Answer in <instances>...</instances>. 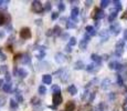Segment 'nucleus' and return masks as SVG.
<instances>
[{
  "instance_id": "1",
  "label": "nucleus",
  "mask_w": 127,
  "mask_h": 111,
  "mask_svg": "<svg viewBox=\"0 0 127 111\" xmlns=\"http://www.w3.org/2000/svg\"><path fill=\"white\" fill-rule=\"evenodd\" d=\"M105 17V13L102 9H98V8H95L92 12V18L95 19V20H99V19H103Z\"/></svg>"
},
{
  "instance_id": "2",
  "label": "nucleus",
  "mask_w": 127,
  "mask_h": 111,
  "mask_svg": "<svg viewBox=\"0 0 127 111\" xmlns=\"http://www.w3.org/2000/svg\"><path fill=\"white\" fill-rule=\"evenodd\" d=\"M31 37H32V33H31V30L30 28H28V27H26V28H22L20 30V38L21 39H30Z\"/></svg>"
},
{
  "instance_id": "3",
  "label": "nucleus",
  "mask_w": 127,
  "mask_h": 111,
  "mask_svg": "<svg viewBox=\"0 0 127 111\" xmlns=\"http://www.w3.org/2000/svg\"><path fill=\"white\" fill-rule=\"evenodd\" d=\"M122 31V28H121V24L119 23H117V22H115V23H112L111 24V27H109V32L111 33H113L114 36H117L119 32Z\"/></svg>"
},
{
  "instance_id": "4",
  "label": "nucleus",
  "mask_w": 127,
  "mask_h": 111,
  "mask_svg": "<svg viewBox=\"0 0 127 111\" xmlns=\"http://www.w3.org/2000/svg\"><path fill=\"white\" fill-rule=\"evenodd\" d=\"M32 10L35 12V13H41L43 10H44V8H43L42 3H41L40 1H33L32 2Z\"/></svg>"
},
{
  "instance_id": "5",
  "label": "nucleus",
  "mask_w": 127,
  "mask_h": 111,
  "mask_svg": "<svg viewBox=\"0 0 127 111\" xmlns=\"http://www.w3.org/2000/svg\"><path fill=\"white\" fill-rule=\"evenodd\" d=\"M59 73H60V76H59V78H60V80L62 81V82H66L67 79L70 78V73L67 70H65V69H61L60 71H58Z\"/></svg>"
},
{
  "instance_id": "6",
  "label": "nucleus",
  "mask_w": 127,
  "mask_h": 111,
  "mask_svg": "<svg viewBox=\"0 0 127 111\" xmlns=\"http://www.w3.org/2000/svg\"><path fill=\"white\" fill-rule=\"evenodd\" d=\"M10 16H9L8 13H3L2 11H0V26H2V24H4V22H7V23H10Z\"/></svg>"
},
{
  "instance_id": "7",
  "label": "nucleus",
  "mask_w": 127,
  "mask_h": 111,
  "mask_svg": "<svg viewBox=\"0 0 127 111\" xmlns=\"http://www.w3.org/2000/svg\"><path fill=\"white\" fill-rule=\"evenodd\" d=\"M62 96H61V93H54L53 95V97H52V102H53V106H59V105H61L62 103Z\"/></svg>"
},
{
  "instance_id": "8",
  "label": "nucleus",
  "mask_w": 127,
  "mask_h": 111,
  "mask_svg": "<svg viewBox=\"0 0 127 111\" xmlns=\"http://www.w3.org/2000/svg\"><path fill=\"white\" fill-rule=\"evenodd\" d=\"M108 67L112 70H122L124 66L121 65L119 62H117V61H111V62L108 63Z\"/></svg>"
},
{
  "instance_id": "9",
  "label": "nucleus",
  "mask_w": 127,
  "mask_h": 111,
  "mask_svg": "<svg viewBox=\"0 0 127 111\" xmlns=\"http://www.w3.org/2000/svg\"><path fill=\"white\" fill-rule=\"evenodd\" d=\"M90 41V36L89 34H85L84 37H83V39L81 40V42H80V48L82 49V50H85L87 47V43H89Z\"/></svg>"
},
{
  "instance_id": "10",
  "label": "nucleus",
  "mask_w": 127,
  "mask_h": 111,
  "mask_svg": "<svg viewBox=\"0 0 127 111\" xmlns=\"http://www.w3.org/2000/svg\"><path fill=\"white\" fill-rule=\"evenodd\" d=\"M99 37H101V40L102 41H107L109 38V30H101L99 31Z\"/></svg>"
},
{
  "instance_id": "11",
  "label": "nucleus",
  "mask_w": 127,
  "mask_h": 111,
  "mask_svg": "<svg viewBox=\"0 0 127 111\" xmlns=\"http://www.w3.org/2000/svg\"><path fill=\"white\" fill-rule=\"evenodd\" d=\"M111 85H112V81L109 80L108 78H105L101 83V88L103 89V90H107V89L111 87Z\"/></svg>"
},
{
  "instance_id": "12",
  "label": "nucleus",
  "mask_w": 127,
  "mask_h": 111,
  "mask_svg": "<svg viewBox=\"0 0 127 111\" xmlns=\"http://www.w3.org/2000/svg\"><path fill=\"white\" fill-rule=\"evenodd\" d=\"M80 14V9L77 8V7H75V8L72 9V11H71V19H72L73 21H75L77 19V17H79Z\"/></svg>"
},
{
  "instance_id": "13",
  "label": "nucleus",
  "mask_w": 127,
  "mask_h": 111,
  "mask_svg": "<svg viewBox=\"0 0 127 111\" xmlns=\"http://www.w3.org/2000/svg\"><path fill=\"white\" fill-rule=\"evenodd\" d=\"M55 61H57L58 63H63L64 62L66 59H65V57H64V55L63 53H61V52H58V53H55Z\"/></svg>"
},
{
  "instance_id": "14",
  "label": "nucleus",
  "mask_w": 127,
  "mask_h": 111,
  "mask_svg": "<svg viewBox=\"0 0 127 111\" xmlns=\"http://www.w3.org/2000/svg\"><path fill=\"white\" fill-rule=\"evenodd\" d=\"M75 103L74 101H67V103L65 105V111H74L75 110Z\"/></svg>"
},
{
  "instance_id": "15",
  "label": "nucleus",
  "mask_w": 127,
  "mask_h": 111,
  "mask_svg": "<svg viewBox=\"0 0 127 111\" xmlns=\"http://www.w3.org/2000/svg\"><path fill=\"white\" fill-rule=\"evenodd\" d=\"M42 81L44 85H51V82H52V76L51 75H43Z\"/></svg>"
},
{
  "instance_id": "16",
  "label": "nucleus",
  "mask_w": 127,
  "mask_h": 111,
  "mask_svg": "<svg viewBox=\"0 0 127 111\" xmlns=\"http://www.w3.org/2000/svg\"><path fill=\"white\" fill-rule=\"evenodd\" d=\"M91 59L93 61H94V62H96L97 65H101V62H102V57H99L98 55H96V53H92L91 55Z\"/></svg>"
},
{
  "instance_id": "17",
  "label": "nucleus",
  "mask_w": 127,
  "mask_h": 111,
  "mask_svg": "<svg viewBox=\"0 0 127 111\" xmlns=\"http://www.w3.org/2000/svg\"><path fill=\"white\" fill-rule=\"evenodd\" d=\"M67 92H69L70 95H72V96L76 95L77 93V88L75 87L74 85H70L69 87H67Z\"/></svg>"
},
{
  "instance_id": "18",
  "label": "nucleus",
  "mask_w": 127,
  "mask_h": 111,
  "mask_svg": "<svg viewBox=\"0 0 127 111\" xmlns=\"http://www.w3.org/2000/svg\"><path fill=\"white\" fill-rule=\"evenodd\" d=\"M21 62L24 63V65H29V63L31 62V58L30 56L28 55V53H24L22 56V58H21Z\"/></svg>"
},
{
  "instance_id": "19",
  "label": "nucleus",
  "mask_w": 127,
  "mask_h": 111,
  "mask_svg": "<svg viewBox=\"0 0 127 111\" xmlns=\"http://www.w3.org/2000/svg\"><path fill=\"white\" fill-rule=\"evenodd\" d=\"M85 67H86V66H84L83 61H81V60L76 61V62L74 63V69H75V70H81V69H84Z\"/></svg>"
},
{
  "instance_id": "20",
  "label": "nucleus",
  "mask_w": 127,
  "mask_h": 111,
  "mask_svg": "<svg viewBox=\"0 0 127 111\" xmlns=\"http://www.w3.org/2000/svg\"><path fill=\"white\" fill-rule=\"evenodd\" d=\"M18 76L20 78H26L27 76H28V71L24 70V69H22V68H20L18 70Z\"/></svg>"
},
{
  "instance_id": "21",
  "label": "nucleus",
  "mask_w": 127,
  "mask_h": 111,
  "mask_svg": "<svg viewBox=\"0 0 127 111\" xmlns=\"http://www.w3.org/2000/svg\"><path fill=\"white\" fill-rule=\"evenodd\" d=\"M11 87H12V85H11V82H7V83H4L3 85V87H2V90L4 91V92H10L11 91Z\"/></svg>"
},
{
  "instance_id": "22",
  "label": "nucleus",
  "mask_w": 127,
  "mask_h": 111,
  "mask_svg": "<svg viewBox=\"0 0 127 111\" xmlns=\"http://www.w3.org/2000/svg\"><path fill=\"white\" fill-rule=\"evenodd\" d=\"M86 32L90 33V36H95V34H96V30L94 29V27L87 26V27H86Z\"/></svg>"
},
{
  "instance_id": "23",
  "label": "nucleus",
  "mask_w": 127,
  "mask_h": 111,
  "mask_svg": "<svg viewBox=\"0 0 127 111\" xmlns=\"http://www.w3.org/2000/svg\"><path fill=\"white\" fill-rule=\"evenodd\" d=\"M77 111H92V106L91 105H85V106H81L79 108Z\"/></svg>"
},
{
  "instance_id": "24",
  "label": "nucleus",
  "mask_w": 127,
  "mask_h": 111,
  "mask_svg": "<svg viewBox=\"0 0 127 111\" xmlns=\"http://www.w3.org/2000/svg\"><path fill=\"white\" fill-rule=\"evenodd\" d=\"M53 33H54V36H60L62 33V28L60 26H55L53 28Z\"/></svg>"
},
{
  "instance_id": "25",
  "label": "nucleus",
  "mask_w": 127,
  "mask_h": 111,
  "mask_svg": "<svg viewBox=\"0 0 127 111\" xmlns=\"http://www.w3.org/2000/svg\"><path fill=\"white\" fill-rule=\"evenodd\" d=\"M116 17H117V11H112L111 14L108 16V21L109 22H113L116 19Z\"/></svg>"
},
{
  "instance_id": "26",
  "label": "nucleus",
  "mask_w": 127,
  "mask_h": 111,
  "mask_svg": "<svg viewBox=\"0 0 127 111\" xmlns=\"http://www.w3.org/2000/svg\"><path fill=\"white\" fill-rule=\"evenodd\" d=\"M113 3H114V7H115V9L117 11L122 10V2L121 1H118V0H114Z\"/></svg>"
},
{
  "instance_id": "27",
  "label": "nucleus",
  "mask_w": 127,
  "mask_h": 111,
  "mask_svg": "<svg viewBox=\"0 0 127 111\" xmlns=\"http://www.w3.org/2000/svg\"><path fill=\"white\" fill-rule=\"evenodd\" d=\"M75 23H74V21L72 20V19H70V20H67L66 21V29H73V28H75Z\"/></svg>"
},
{
  "instance_id": "28",
  "label": "nucleus",
  "mask_w": 127,
  "mask_h": 111,
  "mask_svg": "<svg viewBox=\"0 0 127 111\" xmlns=\"http://www.w3.org/2000/svg\"><path fill=\"white\" fill-rule=\"evenodd\" d=\"M0 73H1V75H4V76H6L7 73H8V66L2 65L1 67H0Z\"/></svg>"
},
{
  "instance_id": "29",
  "label": "nucleus",
  "mask_w": 127,
  "mask_h": 111,
  "mask_svg": "<svg viewBox=\"0 0 127 111\" xmlns=\"http://www.w3.org/2000/svg\"><path fill=\"white\" fill-rule=\"evenodd\" d=\"M14 95H16V101L17 102H22L23 101V98H22V96H21V93L19 92V91H14Z\"/></svg>"
},
{
  "instance_id": "30",
  "label": "nucleus",
  "mask_w": 127,
  "mask_h": 111,
  "mask_svg": "<svg viewBox=\"0 0 127 111\" xmlns=\"http://www.w3.org/2000/svg\"><path fill=\"white\" fill-rule=\"evenodd\" d=\"M51 90H52L54 93H61L60 86H58V85H53L52 87H51Z\"/></svg>"
},
{
  "instance_id": "31",
  "label": "nucleus",
  "mask_w": 127,
  "mask_h": 111,
  "mask_svg": "<svg viewBox=\"0 0 127 111\" xmlns=\"http://www.w3.org/2000/svg\"><path fill=\"white\" fill-rule=\"evenodd\" d=\"M18 107H19L18 102H17L14 99H11L10 100V108H11V109H18Z\"/></svg>"
},
{
  "instance_id": "32",
  "label": "nucleus",
  "mask_w": 127,
  "mask_h": 111,
  "mask_svg": "<svg viewBox=\"0 0 127 111\" xmlns=\"http://www.w3.org/2000/svg\"><path fill=\"white\" fill-rule=\"evenodd\" d=\"M40 102H41V100L39 99V98H36V97H33L32 99H31V103H32L33 106H39L40 105Z\"/></svg>"
},
{
  "instance_id": "33",
  "label": "nucleus",
  "mask_w": 127,
  "mask_h": 111,
  "mask_svg": "<svg viewBox=\"0 0 127 111\" xmlns=\"http://www.w3.org/2000/svg\"><path fill=\"white\" fill-rule=\"evenodd\" d=\"M124 46H125V41L119 40L118 42L116 43V49H124Z\"/></svg>"
},
{
  "instance_id": "34",
  "label": "nucleus",
  "mask_w": 127,
  "mask_h": 111,
  "mask_svg": "<svg viewBox=\"0 0 127 111\" xmlns=\"http://www.w3.org/2000/svg\"><path fill=\"white\" fill-rule=\"evenodd\" d=\"M38 91H39V93H40V95H45V92H46V88H45V86H42V85H41L40 87H39Z\"/></svg>"
},
{
  "instance_id": "35",
  "label": "nucleus",
  "mask_w": 127,
  "mask_h": 111,
  "mask_svg": "<svg viewBox=\"0 0 127 111\" xmlns=\"http://www.w3.org/2000/svg\"><path fill=\"white\" fill-rule=\"evenodd\" d=\"M45 57V52L44 51H39L38 53H36V58L39 59V60H41V59H43Z\"/></svg>"
},
{
  "instance_id": "36",
  "label": "nucleus",
  "mask_w": 127,
  "mask_h": 111,
  "mask_svg": "<svg viewBox=\"0 0 127 111\" xmlns=\"http://www.w3.org/2000/svg\"><path fill=\"white\" fill-rule=\"evenodd\" d=\"M109 4V1L108 0H102L101 1V8H107Z\"/></svg>"
},
{
  "instance_id": "37",
  "label": "nucleus",
  "mask_w": 127,
  "mask_h": 111,
  "mask_svg": "<svg viewBox=\"0 0 127 111\" xmlns=\"http://www.w3.org/2000/svg\"><path fill=\"white\" fill-rule=\"evenodd\" d=\"M75 44H76V39H75L74 37H71L69 40V46L73 47V46H75Z\"/></svg>"
},
{
  "instance_id": "38",
  "label": "nucleus",
  "mask_w": 127,
  "mask_h": 111,
  "mask_svg": "<svg viewBox=\"0 0 127 111\" xmlns=\"http://www.w3.org/2000/svg\"><path fill=\"white\" fill-rule=\"evenodd\" d=\"M58 8H59V10H60V11H64V9H65L64 2H63V1H60V2H59V4H58Z\"/></svg>"
},
{
  "instance_id": "39",
  "label": "nucleus",
  "mask_w": 127,
  "mask_h": 111,
  "mask_svg": "<svg viewBox=\"0 0 127 111\" xmlns=\"http://www.w3.org/2000/svg\"><path fill=\"white\" fill-rule=\"evenodd\" d=\"M51 9H52V4H51V2H46L45 3V7H44V10L45 11H51Z\"/></svg>"
},
{
  "instance_id": "40",
  "label": "nucleus",
  "mask_w": 127,
  "mask_h": 111,
  "mask_svg": "<svg viewBox=\"0 0 127 111\" xmlns=\"http://www.w3.org/2000/svg\"><path fill=\"white\" fill-rule=\"evenodd\" d=\"M117 83H118L119 86H123V83H124L123 78H122L121 75H117Z\"/></svg>"
},
{
  "instance_id": "41",
  "label": "nucleus",
  "mask_w": 127,
  "mask_h": 111,
  "mask_svg": "<svg viewBox=\"0 0 127 111\" xmlns=\"http://www.w3.org/2000/svg\"><path fill=\"white\" fill-rule=\"evenodd\" d=\"M105 108H106V107H105L104 102H101V103L98 105V108H97V109H98L99 111H104V110H105Z\"/></svg>"
},
{
  "instance_id": "42",
  "label": "nucleus",
  "mask_w": 127,
  "mask_h": 111,
  "mask_svg": "<svg viewBox=\"0 0 127 111\" xmlns=\"http://www.w3.org/2000/svg\"><path fill=\"white\" fill-rule=\"evenodd\" d=\"M9 3V1L6 0H0V7H7V4Z\"/></svg>"
},
{
  "instance_id": "43",
  "label": "nucleus",
  "mask_w": 127,
  "mask_h": 111,
  "mask_svg": "<svg viewBox=\"0 0 127 111\" xmlns=\"http://www.w3.org/2000/svg\"><path fill=\"white\" fill-rule=\"evenodd\" d=\"M85 69H86L87 71H93L94 70V65H87L85 67Z\"/></svg>"
},
{
  "instance_id": "44",
  "label": "nucleus",
  "mask_w": 127,
  "mask_h": 111,
  "mask_svg": "<svg viewBox=\"0 0 127 111\" xmlns=\"http://www.w3.org/2000/svg\"><path fill=\"white\" fill-rule=\"evenodd\" d=\"M58 17H59V13H58V12H52L51 19H52V20H55V19H58Z\"/></svg>"
},
{
  "instance_id": "45",
  "label": "nucleus",
  "mask_w": 127,
  "mask_h": 111,
  "mask_svg": "<svg viewBox=\"0 0 127 111\" xmlns=\"http://www.w3.org/2000/svg\"><path fill=\"white\" fill-rule=\"evenodd\" d=\"M4 103H6V98L0 96V107H1V106H3Z\"/></svg>"
},
{
  "instance_id": "46",
  "label": "nucleus",
  "mask_w": 127,
  "mask_h": 111,
  "mask_svg": "<svg viewBox=\"0 0 127 111\" xmlns=\"http://www.w3.org/2000/svg\"><path fill=\"white\" fill-rule=\"evenodd\" d=\"M22 56H23V55H21V53H18L17 56H14V62H16V61H18V60H20Z\"/></svg>"
},
{
  "instance_id": "47",
  "label": "nucleus",
  "mask_w": 127,
  "mask_h": 111,
  "mask_svg": "<svg viewBox=\"0 0 127 111\" xmlns=\"http://www.w3.org/2000/svg\"><path fill=\"white\" fill-rule=\"evenodd\" d=\"M95 98V92H92L91 96H90V99H89V102H93V100H94Z\"/></svg>"
},
{
  "instance_id": "48",
  "label": "nucleus",
  "mask_w": 127,
  "mask_h": 111,
  "mask_svg": "<svg viewBox=\"0 0 127 111\" xmlns=\"http://www.w3.org/2000/svg\"><path fill=\"white\" fill-rule=\"evenodd\" d=\"M53 34H54V33H53V29H49V30L46 31V36H48V37L53 36Z\"/></svg>"
},
{
  "instance_id": "49",
  "label": "nucleus",
  "mask_w": 127,
  "mask_h": 111,
  "mask_svg": "<svg viewBox=\"0 0 127 111\" xmlns=\"http://www.w3.org/2000/svg\"><path fill=\"white\" fill-rule=\"evenodd\" d=\"M6 60H7V56L1 53V55H0V61H6Z\"/></svg>"
},
{
  "instance_id": "50",
  "label": "nucleus",
  "mask_w": 127,
  "mask_h": 111,
  "mask_svg": "<svg viewBox=\"0 0 127 111\" xmlns=\"http://www.w3.org/2000/svg\"><path fill=\"white\" fill-rule=\"evenodd\" d=\"M10 80H11V75L8 72L6 75V81H7V82H10Z\"/></svg>"
},
{
  "instance_id": "51",
  "label": "nucleus",
  "mask_w": 127,
  "mask_h": 111,
  "mask_svg": "<svg viewBox=\"0 0 127 111\" xmlns=\"http://www.w3.org/2000/svg\"><path fill=\"white\" fill-rule=\"evenodd\" d=\"M65 51H66V52H71V51H72V47L67 44V46L65 47Z\"/></svg>"
},
{
  "instance_id": "52",
  "label": "nucleus",
  "mask_w": 127,
  "mask_h": 111,
  "mask_svg": "<svg viewBox=\"0 0 127 111\" xmlns=\"http://www.w3.org/2000/svg\"><path fill=\"white\" fill-rule=\"evenodd\" d=\"M115 97H116V96H115V93H114V92L109 93V99H111V100H114V99H115Z\"/></svg>"
},
{
  "instance_id": "53",
  "label": "nucleus",
  "mask_w": 127,
  "mask_h": 111,
  "mask_svg": "<svg viewBox=\"0 0 127 111\" xmlns=\"http://www.w3.org/2000/svg\"><path fill=\"white\" fill-rule=\"evenodd\" d=\"M87 95H89V91H84V95H83L82 96V100H85V98H86L87 97Z\"/></svg>"
},
{
  "instance_id": "54",
  "label": "nucleus",
  "mask_w": 127,
  "mask_h": 111,
  "mask_svg": "<svg viewBox=\"0 0 127 111\" xmlns=\"http://www.w3.org/2000/svg\"><path fill=\"white\" fill-rule=\"evenodd\" d=\"M123 40L125 41V40H127V29L126 30H124V36H123Z\"/></svg>"
},
{
  "instance_id": "55",
  "label": "nucleus",
  "mask_w": 127,
  "mask_h": 111,
  "mask_svg": "<svg viewBox=\"0 0 127 111\" xmlns=\"http://www.w3.org/2000/svg\"><path fill=\"white\" fill-rule=\"evenodd\" d=\"M35 24H36V26H41V24H42V20H41V19L35 20Z\"/></svg>"
},
{
  "instance_id": "56",
  "label": "nucleus",
  "mask_w": 127,
  "mask_h": 111,
  "mask_svg": "<svg viewBox=\"0 0 127 111\" xmlns=\"http://www.w3.org/2000/svg\"><path fill=\"white\" fill-rule=\"evenodd\" d=\"M92 3H93V1H91V0H90V1H85V6L86 7H90Z\"/></svg>"
},
{
  "instance_id": "57",
  "label": "nucleus",
  "mask_w": 127,
  "mask_h": 111,
  "mask_svg": "<svg viewBox=\"0 0 127 111\" xmlns=\"http://www.w3.org/2000/svg\"><path fill=\"white\" fill-rule=\"evenodd\" d=\"M6 29H7V30H9V31H11V30H12V28H11V24L9 23L8 26H6Z\"/></svg>"
},
{
  "instance_id": "58",
  "label": "nucleus",
  "mask_w": 127,
  "mask_h": 111,
  "mask_svg": "<svg viewBox=\"0 0 127 111\" xmlns=\"http://www.w3.org/2000/svg\"><path fill=\"white\" fill-rule=\"evenodd\" d=\"M123 110H124V111H127V103H126V102L123 105Z\"/></svg>"
},
{
  "instance_id": "59",
  "label": "nucleus",
  "mask_w": 127,
  "mask_h": 111,
  "mask_svg": "<svg viewBox=\"0 0 127 111\" xmlns=\"http://www.w3.org/2000/svg\"><path fill=\"white\" fill-rule=\"evenodd\" d=\"M122 19H127V11L124 12V14L122 16Z\"/></svg>"
},
{
  "instance_id": "60",
  "label": "nucleus",
  "mask_w": 127,
  "mask_h": 111,
  "mask_svg": "<svg viewBox=\"0 0 127 111\" xmlns=\"http://www.w3.org/2000/svg\"><path fill=\"white\" fill-rule=\"evenodd\" d=\"M3 37H4V32H3V31L0 30V39H2Z\"/></svg>"
},
{
  "instance_id": "61",
  "label": "nucleus",
  "mask_w": 127,
  "mask_h": 111,
  "mask_svg": "<svg viewBox=\"0 0 127 111\" xmlns=\"http://www.w3.org/2000/svg\"><path fill=\"white\" fill-rule=\"evenodd\" d=\"M2 87H3V80L0 79V88H2Z\"/></svg>"
},
{
  "instance_id": "62",
  "label": "nucleus",
  "mask_w": 127,
  "mask_h": 111,
  "mask_svg": "<svg viewBox=\"0 0 127 111\" xmlns=\"http://www.w3.org/2000/svg\"><path fill=\"white\" fill-rule=\"evenodd\" d=\"M63 38H64V39H66V38H67V34H66V33H65V34H63Z\"/></svg>"
},
{
  "instance_id": "63",
  "label": "nucleus",
  "mask_w": 127,
  "mask_h": 111,
  "mask_svg": "<svg viewBox=\"0 0 127 111\" xmlns=\"http://www.w3.org/2000/svg\"><path fill=\"white\" fill-rule=\"evenodd\" d=\"M1 53H2V50H1V48H0V55H1Z\"/></svg>"
}]
</instances>
